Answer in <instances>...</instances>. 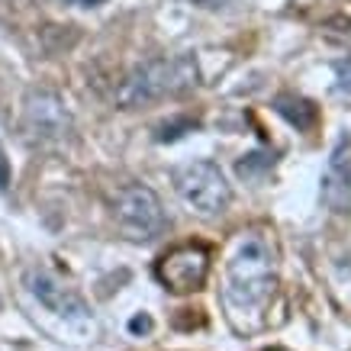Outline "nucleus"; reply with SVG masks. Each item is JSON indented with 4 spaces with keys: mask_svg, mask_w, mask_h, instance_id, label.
Listing matches in <instances>:
<instances>
[{
    "mask_svg": "<svg viewBox=\"0 0 351 351\" xmlns=\"http://www.w3.org/2000/svg\"><path fill=\"white\" fill-rule=\"evenodd\" d=\"M200 81L197 62L191 55H168V58H152V62L136 64L123 84L117 87V107L136 110L149 107L168 97H181L187 90H193Z\"/></svg>",
    "mask_w": 351,
    "mask_h": 351,
    "instance_id": "obj_1",
    "label": "nucleus"
},
{
    "mask_svg": "<svg viewBox=\"0 0 351 351\" xmlns=\"http://www.w3.org/2000/svg\"><path fill=\"white\" fill-rule=\"evenodd\" d=\"M277 287L274 255L261 235H245L226 267V300L232 309H255L271 300Z\"/></svg>",
    "mask_w": 351,
    "mask_h": 351,
    "instance_id": "obj_2",
    "label": "nucleus"
},
{
    "mask_svg": "<svg viewBox=\"0 0 351 351\" xmlns=\"http://www.w3.org/2000/svg\"><path fill=\"white\" fill-rule=\"evenodd\" d=\"M171 181H174L178 197L191 206L193 213L206 216V219L223 216L229 210V203H232V187H229L223 168L216 161H187L181 168H174Z\"/></svg>",
    "mask_w": 351,
    "mask_h": 351,
    "instance_id": "obj_3",
    "label": "nucleus"
},
{
    "mask_svg": "<svg viewBox=\"0 0 351 351\" xmlns=\"http://www.w3.org/2000/svg\"><path fill=\"white\" fill-rule=\"evenodd\" d=\"M113 213L126 239L132 242H152L168 229V216L161 206L158 193L145 184H126L113 197Z\"/></svg>",
    "mask_w": 351,
    "mask_h": 351,
    "instance_id": "obj_4",
    "label": "nucleus"
},
{
    "mask_svg": "<svg viewBox=\"0 0 351 351\" xmlns=\"http://www.w3.org/2000/svg\"><path fill=\"white\" fill-rule=\"evenodd\" d=\"M206 274H210V248L200 242L174 245L155 265V277L165 284V290L178 293V297L197 293L206 284Z\"/></svg>",
    "mask_w": 351,
    "mask_h": 351,
    "instance_id": "obj_5",
    "label": "nucleus"
},
{
    "mask_svg": "<svg viewBox=\"0 0 351 351\" xmlns=\"http://www.w3.org/2000/svg\"><path fill=\"white\" fill-rule=\"evenodd\" d=\"M23 132L32 142H58L71 132V113L55 90L36 87L23 100Z\"/></svg>",
    "mask_w": 351,
    "mask_h": 351,
    "instance_id": "obj_6",
    "label": "nucleus"
},
{
    "mask_svg": "<svg viewBox=\"0 0 351 351\" xmlns=\"http://www.w3.org/2000/svg\"><path fill=\"white\" fill-rule=\"evenodd\" d=\"M23 280H26V290L39 300V306H45L55 316H62V319H87L90 316V306L84 303V297L43 267H29Z\"/></svg>",
    "mask_w": 351,
    "mask_h": 351,
    "instance_id": "obj_7",
    "label": "nucleus"
},
{
    "mask_svg": "<svg viewBox=\"0 0 351 351\" xmlns=\"http://www.w3.org/2000/svg\"><path fill=\"white\" fill-rule=\"evenodd\" d=\"M322 200L335 213L351 210V136H341L322 174Z\"/></svg>",
    "mask_w": 351,
    "mask_h": 351,
    "instance_id": "obj_8",
    "label": "nucleus"
},
{
    "mask_svg": "<svg viewBox=\"0 0 351 351\" xmlns=\"http://www.w3.org/2000/svg\"><path fill=\"white\" fill-rule=\"evenodd\" d=\"M274 110L287 119L290 126H297L300 132L313 129V126H316V119H319V110L313 107L306 97H297V94H280L274 100Z\"/></svg>",
    "mask_w": 351,
    "mask_h": 351,
    "instance_id": "obj_9",
    "label": "nucleus"
},
{
    "mask_svg": "<svg viewBox=\"0 0 351 351\" xmlns=\"http://www.w3.org/2000/svg\"><path fill=\"white\" fill-rule=\"evenodd\" d=\"M335 77H339V90H348L351 94V52L335 64Z\"/></svg>",
    "mask_w": 351,
    "mask_h": 351,
    "instance_id": "obj_10",
    "label": "nucleus"
},
{
    "mask_svg": "<svg viewBox=\"0 0 351 351\" xmlns=\"http://www.w3.org/2000/svg\"><path fill=\"white\" fill-rule=\"evenodd\" d=\"M13 181V171H10V158H7V149L0 145V191H7Z\"/></svg>",
    "mask_w": 351,
    "mask_h": 351,
    "instance_id": "obj_11",
    "label": "nucleus"
},
{
    "mask_svg": "<svg viewBox=\"0 0 351 351\" xmlns=\"http://www.w3.org/2000/svg\"><path fill=\"white\" fill-rule=\"evenodd\" d=\"M129 329H132V332H138V329L149 332V329H152V319H149V316H136V319L129 322Z\"/></svg>",
    "mask_w": 351,
    "mask_h": 351,
    "instance_id": "obj_12",
    "label": "nucleus"
},
{
    "mask_svg": "<svg viewBox=\"0 0 351 351\" xmlns=\"http://www.w3.org/2000/svg\"><path fill=\"white\" fill-rule=\"evenodd\" d=\"M68 3H75V7H97V3H104V0H68Z\"/></svg>",
    "mask_w": 351,
    "mask_h": 351,
    "instance_id": "obj_13",
    "label": "nucleus"
}]
</instances>
